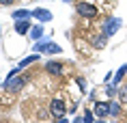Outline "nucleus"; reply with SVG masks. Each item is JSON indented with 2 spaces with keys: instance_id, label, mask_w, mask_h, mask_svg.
<instances>
[{
  "instance_id": "obj_15",
  "label": "nucleus",
  "mask_w": 127,
  "mask_h": 123,
  "mask_svg": "<svg viewBox=\"0 0 127 123\" xmlns=\"http://www.w3.org/2000/svg\"><path fill=\"white\" fill-rule=\"evenodd\" d=\"M119 104H121V102H119ZM119 104L110 102V115H114V117H116V115H121V106H119Z\"/></svg>"
},
{
  "instance_id": "obj_2",
  "label": "nucleus",
  "mask_w": 127,
  "mask_h": 123,
  "mask_svg": "<svg viewBox=\"0 0 127 123\" xmlns=\"http://www.w3.org/2000/svg\"><path fill=\"white\" fill-rule=\"evenodd\" d=\"M50 112H52L54 119H65L67 106H65V102H63L60 97H56V99H52V104H50Z\"/></svg>"
},
{
  "instance_id": "obj_8",
  "label": "nucleus",
  "mask_w": 127,
  "mask_h": 123,
  "mask_svg": "<svg viewBox=\"0 0 127 123\" xmlns=\"http://www.w3.org/2000/svg\"><path fill=\"white\" fill-rule=\"evenodd\" d=\"M28 30H30V22L28 20H17L15 22V33L24 35V33H28Z\"/></svg>"
},
{
  "instance_id": "obj_10",
  "label": "nucleus",
  "mask_w": 127,
  "mask_h": 123,
  "mask_svg": "<svg viewBox=\"0 0 127 123\" xmlns=\"http://www.w3.org/2000/svg\"><path fill=\"white\" fill-rule=\"evenodd\" d=\"M108 39H110V37H106V35L101 33V35H97V37H93V45L95 48H106V43H108Z\"/></svg>"
},
{
  "instance_id": "obj_5",
  "label": "nucleus",
  "mask_w": 127,
  "mask_h": 123,
  "mask_svg": "<svg viewBox=\"0 0 127 123\" xmlns=\"http://www.w3.org/2000/svg\"><path fill=\"white\" fill-rule=\"evenodd\" d=\"M93 112H95L97 119H106V117L110 115V102H97L95 108H93Z\"/></svg>"
},
{
  "instance_id": "obj_6",
  "label": "nucleus",
  "mask_w": 127,
  "mask_h": 123,
  "mask_svg": "<svg viewBox=\"0 0 127 123\" xmlns=\"http://www.w3.org/2000/svg\"><path fill=\"white\" fill-rule=\"evenodd\" d=\"M32 17H37L39 22H52L54 20L52 11H47V9H34V11H32Z\"/></svg>"
},
{
  "instance_id": "obj_20",
  "label": "nucleus",
  "mask_w": 127,
  "mask_h": 123,
  "mask_svg": "<svg viewBox=\"0 0 127 123\" xmlns=\"http://www.w3.org/2000/svg\"><path fill=\"white\" fill-rule=\"evenodd\" d=\"M0 30H2V26H0Z\"/></svg>"
},
{
  "instance_id": "obj_18",
  "label": "nucleus",
  "mask_w": 127,
  "mask_h": 123,
  "mask_svg": "<svg viewBox=\"0 0 127 123\" xmlns=\"http://www.w3.org/2000/svg\"><path fill=\"white\" fill-rule=\"evenodd\" d=\"M15 0H0V4H4V7H7V4H13Z\"/></svg>"
},
{
  "instance_id": "obj_13",
  "label": "nucleus",
  "mask_w": 127,
  "mask_h": 123,
  "mask_svg": "<svg viewBox=\"0 0 127 123\" xmlns=\"http://www.w3.org/2000/svg\"><path fill=\"white\" fill-rule=\"evenodd\" d=\"M30 37H32L34 41H39L41 37H43V28H41V26H34V28H30Z\"/></svg>"
},
{
  "instance_id": "obj_12",
  "label": "nucleus",
  "mask_w": 127,
  "mask_h": 123,
  "mask_svg": "<svg viewBox=\"0 0 127 123\" xmlns=\"http://www.w3.org/2000/svg\"><path fill=\"white\" fill-rule=\"evenodd\" d=\"M34 61H39V54H30V56H26V58H22L20 67H26V65H30V63H34Z\"/></svg>"
},
{
  "instance_id": "obj_7",
  "label": "nucleus",
  "mask_w": 127,
  "mask_h": 123,
  "mask_svg": "<svg viewBox=\"0 0 127 123\" xmlns=\"http://www.w3.org/2000/svg\"><path fill=\"white\" fill-rule=\"evenodd\" d=\"M45 69H47V74H52V76H60L63 71H65L63 63H58V61H50V63H45Z\"/></svg>"
},
{
  "instance_id": "obj_17",
  "label": "nucleus",
  "mask_w": 127,
  "mask_h": 123,
  "mask_svg": "<svg viewBox=\"0 0 127 123\" xmlns=\"http://www.w3.org/2000/svg\"><path fill=\"white\" fill-rule=\"evenodd\" d=\"M78 86H80V91L86 89V82H84V78H78Z\"/></svg>"
},
{
  "instance_id": "obj_9",
  "label": "nucleus",
  "mask_w": 127,
  "mask_h": 123,
  "mask_svg": "<svg viewBox=\"0 0 127 123\" xmlns=\"http://www.w3.org/2000/svg\"><path fill=\"white\" fill-rule=\"evenodd\" d=\"M11 17H13L15 22H17V20H30V17H32V11H28V9H20V11H15Z\"/></svg>"
},
{
  "instance_id": "obj_4",
  "label": "nucleus",
  "mask_w": 127,
  "mask_h": 123,
  "mask_svg": "<svg viewBox=\"0 0 127 123\" xmlns=\"http://www.w3.org/2000/svg\"><path fill=\"white\" fill-rule=\"evenodd\" d=\"M75 11H78L82 17H97V7L91 4V2H78V4H75Z\"/></svg>"
},
{
  "instance_id": "obj_3",
  "label": "nucleus",
  "mask_w": 127,
  "mask_h": 123,
  "mask_svg": "<svg viewBox=\"0 0 127 123\" xmlns=\"http://www.w3.org/2000/svg\"><path fill=\"white\" fill-rule=\"evenodd\" d=\"M123 26V22H121V17H108L106 24H103V35L106 37H112V35L119 33V28Z\"/></svg>"
},
{
  "instance_id": "obj_14",
  "label": "nucleus",
  "mask_w": 127,
  "mask_h": 123,
  "mask_svg": "<svg viewBox=\"0 0 127 123\" xmlns=\"http://www.w3.org/2000/svg\"><path fill=\"white\" fill-rule=\"evenodd\" d=\"M119 102L121 104H127V84L119 89Z\"/></svg>"
},
{
  "instance_id": "obj_1",
  "label": "nucleus",
  "mask_w": 127,
  "mask_h": 123,
  "mask_svg": "<svg viewBox=\"0 0 127 123\" xmlns=\"http://www.w3.org/2000/svg\"><path fill=\"white\" fill-rule=\"evenodd\" d=\"M22 86H26V78L24 76H20V74H9L7 76V80H4V89L7 91H20Z\"/></svg>"
},
{
  "instance_id": "obj_19",
  "label": "nucleus",
  "mask_w": 127,
  "mask_h": 123,
  "mask_svg": "<svg viewBox=\"0 0 127 123\" xmlns=\"http://www.w3.org/2000/svg\"><path fill=\"white\" fill-rule=\"evenodd\" d=\"M63 2H73V0H63Z\"/></svg>"
},
{
  "instance_id": "obj_16",
  "label": "nucleus",
  "mask_w": 127,
  "mask_h": 123,
  "mask_svg": "<svg viewBox=\"0 0 127 123\" xmlns=\"http://www.w3.org/2000/svg\"><path fill=\"white\" fill-rule=\"evenodd\" d=\"M84 121H86V123L95 121V112H93V110H86V112H84Z\"/></svg>"
},
{
  "instance_id": "obj_11",
  "label": "nucleus",
  "mask_w": 127,
  "mask_h": 123,
  "mask_svg": "<svg viewBox=\"0 0 127 123\" xmlns=\"http://www.w3.org/2000/svg\"><path fill=\"white\" fill-rule=\"evenodd\" d=\"M125 74H127V63H123V65L119 67V71H116V76H114V82H112V84H119V82L123 80V76H125Z\"/></svg>"
}]
</instances>
